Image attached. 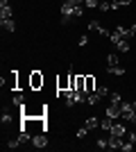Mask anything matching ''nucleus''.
<instances>
[{"instance_id": "nucleus-1", "label": "nucleus", "mask_w": 136, "mask_h": 152, "mask_svg": "<svg viewBox=\"0 0 136 152\" xmlns=\"http://www.w3.org/2000/svg\"><path fill=\"white\" fill-rule=\"evenodd\" d=\"M30 86H32L34 91H39L41 86H43V75H41L39 70H32V73H30Z\"/></svg>"}, {"instance_id": "nucleus-2", "label": "nucleus", "mask_w": 136, "mask_h": 152, "mask_svg": "<svg viewBox=\"0 0 136 152\" xmlns=\"http://www.w3.org/2000/svg\"><path fill=\"white\" fill-rule=\"evenodd\" d=\"M107 139H109V150H120V148H123V136H118V134H113V132H109V136H107Z\"/></svg>"}, {"instance_id": "nucleus-3", "label": "nucleus", "mask_w": 136, "mask_h": 152, "mask_svg": "<svg viewBox=\"0 0 136 152\" xmlns=\"http://www.w3.org/2000/svg\"><path fill=\"white\" fill-rule=\"evenodd\" d=\"M12 18V7H9V0H0V20Z\"/></svg>"}, {"instance_id": "nucleus-4", "label": "nucleus", "mask_w": 136, "mask_h": 152, "mask_svg": "<svg viewBox=\"0 0 136 152\" xmlns=\"http://www.w3.org/2000/svg\"><path fill=\"white\" fill-rule=\"evenodd\" d=\"M32 145H34V148H39V150L48 145V136H45V132H41V134H34V136H32Z\"/></svg>"}, {"instance_id": "nucleus-5", "label": "nucleus", "mask_w": 136, "mask_h": 152, "mask_svg": "<svg viewBox=\"0 0 136 152\" xmlns=\"http://www.w3.org/2000/svg\"><path fill=\"white\" fill-rule=\"evenodd\" d=\"M57 89H59V93L71 89V75H61V77H59V80H57Z\"/></svg>"}, {"instance_id": "nucleus-6", "label": "nucleus", "mask_w": 136, "mask_h": 152, "mask_svg": "<svg viewBox=\"0 0 136 152\" xmlns=\"http://www.w3.org/2000/svg\"><path fill=\"white\" fill-rule=\"evenodd\" d=\"M84 91L86 93H95V77L93 75H84Z\"/></svg>"}, {"instance_id": "nucleus-7", "label": "nucleus", "mask_w": 136, "mask_h": 152, "mask_svg": "<svg viewBox=\"0 0 136 152\" xmlns=\"http://www.w3.org/2000/svg\"><path fill=\"white\" fill-rule=\"evenodd\" d=\"M120 114H123L120 104H109V109H107V116H109V118H118Z\"/></svg>"}, {"instance_id": "nucleus-8", "label": "nucleus", "mask_w": 136, "mask_h": 152, "mask_svg": "<svg viewBox=\"0 0 136 152\" xmlns=\"http://www.w3.org/2000/svg\"><path fill=\"white\" fill-rule=\"evenodd\" d=\"M109 132L118 134V136H125V134H127V127H125L123 123H113V125H111V129H109Z\"/></svg>"}, {"instance_id": "nucleus-9", "label": "nucleus", "mask_w": 136, "mask_h": 152, "mask_svg": "<svg viewBox=\"0 0 136 152\" xmlns=\"http://www.w3.org/2000/svg\"><path fill=\"white\" fill-rule=\"evenodd\" d=\"M0 25H2V30H7V32H14V30H16V23H14V18L0 20Z\"/></svg>"}, {"instance_id": "nucleus-10", "label": "nucleus", "mask_w": 136, "mask_h": 152, "mask_svg": "<svg viewBox=\"0 0 136 152\" xmlns=\"http://www.w3.org/2000/svg\"><path fill=\"white\" fill-rule=\"evenodd\" d=\"M84 127H89V129H95V127H100V121H97L95 116H89L84 123Z\"/></svg>"}, {"instance_id": "nucleus-11", "label": "nucleus", "mask_w": 136, "mask_h": 152, "mask_svg": "<svg viewBox=\"0 0 136 152\" xmlns=\"http://www.w3.org/2000/svg\"><path fill=\"white\" fill-rule=\"evenodd\" d=\"M116 48H118V52H129V41H127V39H120L116 43Z\"/></svg>"}, {"instance_id": "nucleus-12", "label": "nucleus", "mask_w": 136, "mask_h": 152, "mask_svg": "<svg viewBox=\"0 0 136 152\" xmlns=\"http://www.w3.org/2000/svg\"><path fill=\"white\" fill-rule=\"evenodd\" d=\"M111 125H113V118H109V116H107L104 121H100V129H104V132H109Z\"/></svg>"}, {"instance_id": "nucleus-13", "label": "nucleus", "mask_w": 136, "mask_h": 152, "mask_svg": "<svg viewBox=\"0 0 136 152\" xmlns=\"http://www.w3.org/2000/svg\"><path fill=\"white\" fill-rule=\"evenodd\" d=\"M109 73H111V75H116V77H120V75H125V68L120 66V64H118V66H111Z\"/></svg>"}, {"instance_id": "nucleus-14", "label": "nucleus", "mask_w": 136, "mask_h": 152, "mask_svg": "<svg viewBox=\"0 0 136 152\" xmlns=\"http://www.w3.org/2000/svg\"><path fill=\"white\" fill-rule=\"evenodd\" d=\"M109 102H111V104H120V102H123L120 93H116V91H111V93H109Z\"/></svg>"}, {"instance_id": "nucleus-15", "label": "nucleus", "mask_w": 136, "mask_h": 152, "mask_svg": "<svg viewBox=\"0 0 136 152\" xmlns=\"http://www.w3.org/2000/svg\"><path fill=\"white\" fill-rule=\"evenodd\" d=\"M82 14H84V5H75L73 7V18H79Z\"/></svg>"}, {"instance_id": "nucleus-16", "label": "nucleus", "mask_w": 136, "mask_h": 152, "mask_svg": "<svg viewBox=\"0 0 136 152\" xmlns=\"http://www.w3.org/2000/svg\"><path fill=\"white\" fill-rule=\"evenodd\" d=\"M100 100H102V98H100V95H97V93H89V100H86V102L95 107V104H97V102H100Z\"/></svg>"}, {"instance_id": "nucleus-17", "label": "nucleus", "mask_w": 136, "mask_h": 152, "mask_svg": "<svg viewBox=\"0 0 136 152\" xmlns=\"http://www.w3.org/2000/svg\"><path fill=\"white\" fill-rule=\"evenodd\" d=\"M107 64H109V68H111V66H118V64H120L118 55H109V57H107Z\"/></svg>"}, {"instance_id": "nucleus-18", "label": "nucleus", "mask_w": 136, "mask_h": 152, "mask_svg": "<svg viewBox=\"0 0 136 152\" xmlns=\"http://www.w3.org/2000/svg\"><path fill=\"white\" fill-rule=\"evenodd\" d=\"M97 9H100V12H111V2H107V0H100Z\"/></svg>"}, {"instance_id": "nucleus-19", "label": "nucleus", "mask_w": 136, "mask_h": 152, "mask_svg": "<svg viewBox=\"0 0 136 152\" xmlns=\"http://www.w3.org/2000/svg\"><path fill=\"white\" fill-rule=\"evenodd\" d=\"M89 132H91L89 127H79V129H77V139H79V141H84V139H86V134H89Z\"/></svg>"}, {"instance_id": "nucleus-20", "label": "nucleus", "mask_w": 136, "mask_h": 152, "mask_svg": "<svg viewBox=\"0 0 136 152\" xmlns=\"http://www.w3.org/2000/svg\"><path fill=\"white\" fill-rule=\"evenodd\" d=\"M14 104H16V107H23V104H25V98H23L20 93H16L14 95Z\"/></svg>"}, {"instance_id": "nucleus-21", "label": "nucleus", "mask_w": 136, "mask_h": 152, "mask_svg": "<svg viewBox=\"0 0 136 152\" xmlns=\"http://www.w3.org/2000/svg\"><path fill=\"white\" fill-rule=\"evenodd\" d=\"M82 5H84L86 9H93V7H97V5H100V0H84Z\"/></svg>"}, {"instance_id": "nucleus-22", "label": "nucleus", "mask_w": 136, "mask_h": 152, "mask_svg": "<svg viewBox=\"0 0 136 152\" xmlns=\"http://www.w3.org/2000/svg\"><path fill=\"white\" fill-rule=\"evenodd\" d=\"M95 145L100 148V150H107V148H109V139H97Z\"/></svg>"}, {"instance_id": "nucleus-23", "label": "nucleus", "mask_w": 136, "mask_h": 152, "mask_svg": "<svg viewBox=\"0 0 136 152\" xmlns=\"http://www.w3.org/2000/svg\"><path fill=\"white\" fill-rule=\"evenodd\" d=\"M95 93H97V95H100V98H109V93H111V91H109V89H107V86H100V89H97V91H95Z\"/></svg>"}, {"instance_id": "nucleus-24", "label": "nucleus", "mask_w": 136, "mask_h": 152, "mask_svg": "<svg viewBox=\"0 0 136 152\" xmlns=\"http://www.w3.org/2000/svg\"><path fill=\"white\" fill-rule=\"evenodd\" d=\"M18 145H20V141H18V139H14V141H9V143H7V148H9V150H16Z\"/></svg>"}, {"instance_id": "nucleus-25", "label": "nucleus", "mask_w": 136, "mask_h": 152, "mask_svg": "<svg viewBox=\"0 0 136 152\" xmlns=\"http://www.w3.org/2000/svg\"><path fill=\"white\" fill-rule=\"evenodd\" d=\"M0 121L5 123V125H9V123H12V114H7V111H5V114L0 116Z\"/></svg>"}, {"instance_id": "nucleus-26", "label": "nucleus", "mask_w": 136, "mask_h": 152, "mask_svg": "<svg viewBox=\"0 0 136 152\" xmlns=\"http://www.w3.org/2000/svg\"><path fill=\"white\" fill-rule=\"evenodd\" d=\"M132 148H134V143H129V141H127V143H123V148H120V150H123V152H132Z\"/></svg>"}, {"instance_id": "nucleus-27", "label": "nucleus", "mask_w": 136, "mask_h": 152, "mask_svg": "<svg viewBox=\"0 0 136 152\" xmlns=\"http://www.w3.org/2000/svg\"><path fill=\"white\" fill-rule=\"evenodd\" d=\"M89 30H100V23H97V20H91V23H89Z\"/></svg>"}, {"instance_id": "nucleus-28", "label": "nucleus", "mask_w": 136, "mask_h": 152, "mask_svg": "<svg viewBox=\"0 0 136 152\" xmlns=\"http://www.w3.org/2000/svg\"><path fill=\"white\" fill-rule=\"evenodd\" d=\"M125 136H127V141H129V143H136V134H134V132H127Z\"/></svg>"}, {"instance_id": "nucleus-29", "label": "nucleus", "mask_w": 136, "mask_h": 152, "mask_svg": "<svg viewBox=\"0 0 136 152\" xmlns=\"http://www.w3.org/2000/svg\"><path fill=\"white\" fill-rule=\"evenodd\" d=\"M77 43H79V45H82V48H84V45H86V43H89V37H79V41H77Z\"/></svg>"}, {"instance_id": "nucleus-30", "label": "nucleus", "mask_w": 136, "mask_h": 152, "mask_svg": "<svg viewBox=\"0 0 136 152\" xmlns=\"http://www.w3.org/2000/svg\"><path fill=\"white\" fill-rule=\"evenodd\" d=\"M120 2V7H127V5H132V0H118Z\"/></svg>"}, {"instance_id": "nucleus-31", "label": "nucleus", "mask_w": 136, "mask_h": 152, "mask_svg": "<svg viewBox=\"0 0 136 152\" xmlns=\"http://www.w3.org/2000/svg\"><path fill=\"white\" fill-rule=\"evenodd\" d=\"M129 32H132V37H134V34H136V25H132V27H129Z\"/></svg>"}, {"instance_id": "nucleus-32", "label": "nucleus", "mask_w": 136, "mask_h": 152, "mask_svg": "<svg viewBox=\"0 0 136 152\" xmlns=\"http://www.w3.org/2000/svg\"><path fill=\"white\" fill-rule=\"evenodd\" d=\"M73 5H82V2H84V0H71Z\"/></svg>"}, {"instance_id": "nucleus-33", "label": "nucleus", "mask_w": 136, "mask_h": 152, "mask_svg": "<svg viewBox=\"0 0 136 152\" xmlns=\"http://www.w3.org/2000/svg\"><path fill=\"white\" fill-rule=\"evenodd\" d=\"M132 107H134V111H136V100H134V102H132Z\"/></svg>"}, {"instance_id": "nucleus-34", "label": "nucleus", "mask_w": 136, "mask_h": 152, "mask_svg": "<svg viewBox=\"0 0 136 152\" xmlns=\"http://www.w3.org/2000/svg\"><path fill=\"white\" fill-rule=\"evenodd\" d=\"M132 123H134V125H136V116H134V121H132Z\"/></svg>"}, {"instance_id": "nucleus-35", "label": "nucleus", "mask_w": 136, "mask_h": 152, "mask_svg": "<svg viewBox=\"0 0 136 152\" xmlns=\"http://www.w3.org/2000/svg\"><path fill=\"white\" fill-rule=\"evenodd\" d=\"M111 2H118V0H111Z\"/></svg>"}]
</instances>
